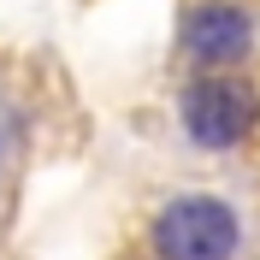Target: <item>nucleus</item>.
<instances>
[{"label": "nucleus", "instance_id": "1", "mask_svg": "<svg viewBox=\"0 0 260 260\" xmlns=\"http://www.w3.org/2000/svg\"><path fill=\"white\" fill-rule=\"evenodd\" d=\"M154 260H237L243 219L219 195H172L148 225Z\"/></svg>", "mask_w": 260, "mask_h": 260}, {"label": "nucleus", "instance_id": "2", "mask_svg": "<svg viewBox=\"0 0 260 260\" xmlns=\"http://www.w3.org/2000/svg\"><path fill=\"white\" fill-rule=\"evenodd\" d=\"M178 124H183V136H189L195 148H213V154H219V148H243L260 130V95L248 83H237V77L207 71V77L183 83Z\"/></svg>", "mask_w": 260, "mask_h": 260}, {"label": "nucleus", "instance_id": "3", "mask_svg": "<svg viewBox=\"0 0 260 260\" xmlns=\"http://www.w3.org/2000/svg\"><path fill=\"white\" fill-rule=\"evenodd\" d=\"M178 53L189 65H237L254 53V12L248 6H231V0H201V6H183L178 18Z\"/></svg>", "mask_w": 260, "mask_h": 260}]
</instances>
